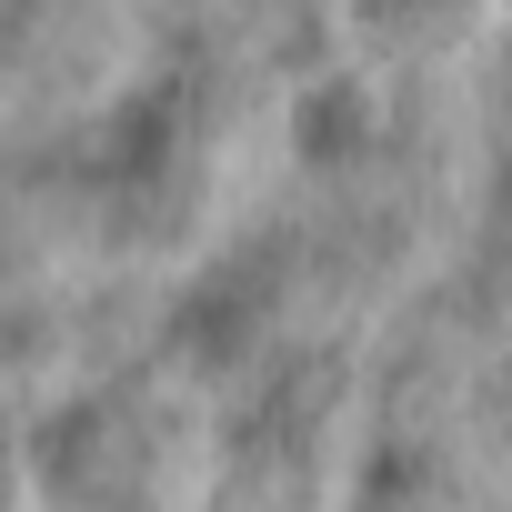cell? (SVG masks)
I'll return each mask as SVG.
<instances>
[{
    "instance_id": "cell-1",
    "label": "cell",
    "mask_w": 512,
    "mask_h": 512,
    "mask_svg": "<svg viewBox=\"0 0 512 512\" xmlns=\"http://www.w3.org/2000/svg\"><path fill=\"white\" fill-rule=\"evenodd\" d=\"M251 312H262V292H251V272H221L181 302V352H231L251 332Z\"/></svg>"
}]
</instances>
